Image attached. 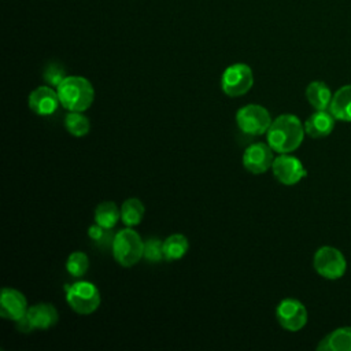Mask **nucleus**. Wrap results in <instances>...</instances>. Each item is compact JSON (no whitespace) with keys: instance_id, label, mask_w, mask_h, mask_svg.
<instances>
[{"instance_id":"nucleus-7","label":"nucleus","mask_w":351,"mask_h":351,"mask_svg":"<svg viewBox=\"0 0 351 351\" xmlns=\"http://www.w3.org/2000/svg\"><path fill=\"white\" fill-rule=\"evenodd\" d=\"M254 85V73L245 63H233L225 69L221 78V88L229 97L245 95Z\"/></svg>"},{"instance_id":"nucleus-5","label":"nucleus","mask_w":351,"mask_h":351,"mask_svg":"<svg viewBox=\"0 0 351 351\" xmlns=\"http://www.w3.org/2000/svg\"><path fill=\"white\" fill-rule=\"evenodd\" d=\"M271 122L273 119L269 111L261 104H247L236 112L237 128L250 136L266 134Z\"/></svg>"},{"instance_id":"nucleus-4","label":"nucleus","mask_w":351,"mask_h":351,"mask_svg":"<svg viewBox=\"0 0 351 351\" xmlns=\"http://www.w3.org/2000/svg\"><path fill=\"white\" fill-rule=\"evenodd\" d=\"M66 300L73 311L77 314H92L100 306V292L90 281H75L64 285Z\"/></svg>"},{"instance_id":"nucleus-3","label":"nucleus","mask_w":351,"mask_h":351,"mask_svg":"<svg viewBox=\"0 0 351 351\" xmlns=\"http://www.w3.org/2000/svg\"><path fill=\"white\" fill-rule=\"evenodd\" d=\"M112 256L123 267H132L144 256V241L130 226L115 233L112 241Z\"/></svg>"},{"instance_id":"nucleus-12","label":"nucleus","mask_w":351,"mask_h":351,"mask_svg":"<svg viewBox=\"0 0 351 351\" xmlns=\"http://www.w3.org/2000/svg\"><path fill=\"white\" fill-rule=\"evenodd\" d=\"M27 308V300L22 292L15 288H3L0 296L1 318L16 322L26 315Z\"/></svg>"},{"instance_id":"nucleus-8","label":"nucleus","mask_w":351,"mask_h":351,"mask_svg":"<svg viewBox=\"0 0 351 351\" xmlns=\"http://www.w3.org/2000/svg\"><path fill=\"white\" fill-rule=\"evenodd\" d=\"M58 319V310L51 303H37L30 306L26 315L16 321V326L21 332H32L34 329L47 330L56 325Z\"/></svg>"},{"instance_id":"nucleus-18","label":"nucleus","mask_w":351,"mask_h":351,"mask_svg":"<svg viewBox=\"0 0 351 351\" xmlns=\"http://www.w3.org/2000/svg\"><path fill=\"white\" fill-rule=\"evenodd\" d=\"M144 211H145V207L140 199L129 197L121 206V221L126 226L133 228L143 221Z\"/></svg>"},{"instance_id":"nucleus-14","label":"nucleus","mask_w":351,"mask_h":351,"mask_svg":"<svg viewBox=\"0 0 351 351\" xmlns=\"http://www.w3.org/2000/svg\"><path fill=\"white\" fill-rule=\"evenodd\" d=\"M336 118L329 110H315L304 122V132L313 138H322L332 133Z\"/></svg>"},{"instance_id":"nucleus-24","label":"nucleus","mask_w":351,"mask_h":351,"mask_svg":"<svg viewBox=\"0 0 351 351\" xmlns=\"http://www.w3.org/2000/svg\"><path fill=\"white\" fill-rule=\"evenodd\" d=\"M144 258L149 262H159L165 258L163 241L158 237H151L144 241Z\"/></svg>"},{"instance_id":"nucleus-20","label":"nucleus","mask_w":351,"mask_h":351,"mask_svg":"<svg viewBox=\"0 0 351 351\" xmlns=\"http://www.w3.org/2000/svg\"><path fill=\"white\" fill-rule=\"evenodd\" d=\"M121 219V208L114 202H101L95 210V222L112 229Z\"/></svg>"},{"instance_id":"nucleus-25","label":"nucleus","mask_w":351,"mask_h":351,"mask_svg":"<svg viewBox=\"0 0 351 351\" xmlns=\"http://www.w3.org/2000/svg\"><path fill=\"white\" fill-rule=\"evenodd\" d=\"M44 80L48 82L49 86H58L67 75L66 70L59 63H51L44 70Z\"/></svg>"},{"instance_id":"nucleus-1","label":"nucleus","mask_w":351,"mask_h":351,"mask_svg":"<svg viewBox=\"0 0 351 351\" xmlns=\"http://www.w3.org/2000/svg\"><path fill=\"white\" fill-rule=\"evenodd\" d=\"M304 134V125L296 115L282 114L267 129L266 143L277 154H291L300 147Z\"/></svg>"},{"instance_id":"nucleus-9","label":"nucleus","mask_w":351,"mask_h":351,"mask_svg":"<svg viewBox=\"0 0 351 351\" xmlns=\"http://www.w3.org/2000/svg\"><path fill=\"white\" fill-rule=\"evenodd\" d=\"M276 317L278 324L288 332H298L307 324V310L304 304L293 298L282 299L278 303Z\"/></svg>"},{"instance_id":"nucleus-11","label":"nucleus","mask_w":351,"mask_h":351,"mask_svg":"<svg viewBox=\"0 0 351 351\" xmlns=\"http://www.w3.org/2000/svg\"><path fill=\"white\" fill-rule=\"evenodd\" d=\"M274 156L273 149L267 143H252L243 154V166L251 174H262L271 169Z\"/></svg>"},{"instance_id":"nucleus-10","label":"nucleus","mask_w":351,"mask_h":351,"mask_svg":"<svg viewBox=\"0 0 351 351\" xmlns=\"http://www.w3.org/2000/svg\"><path fill=\"white\" fill-rule=\"evenodd\" d=\"M274 178L284 185H295L307 176L303 163L289 154H280L274 158L271 165Z\"/></svg>"},{"instance_id":"nucleus-19","label":"nucleus","mask_w":351,"mask_h":351,"mask_svg":"<svg viewBox=\"0 0 351 351\" xmlns=\"http://www.w3.org/2000/svg\"><path fill=\"white\" fill-rule=\"evenodd\" d=\"M188 250H189V241L181 233L170 234L163 241L165 259H167V261L181 259L188 252Z\"/></svg>"},{"instance_id":"nucleus-23","label":"nucleus","mask_w":351,"mask_h":351,"mask_svg":"<svg viewBox=\"0 0 351 351\" xmlns=\"http://www.w3.org/2000/svg\"><path fill=\"white\" fill-rule=\"evenodd\" d=\"M88 236L90 237V240L97 244L100 248H111L112 247V241L115 237V233L111 232V229L104 228L99 223H93L88 228Z\"/></svg>"},{"instance_id":"nucleus-16","label":"nucleus","mask_w":351,"mask_h":351,"mask_svg":"<svg viewBox=\"0 0 351 351\" xmlns=\"http://www.w3.org/2000/svg\"><path fill=\"white\" fill-rule=\"evenodd\" d=\"M319 351H351V326H341L328 333L317 346Z\"/></svg>"},{"instance_id":"nucleus-13","label":"nucleus","mask_w":351,"mask_h":351,"mask_svg":"<svg viewBox=\"0 0 351 351\" xmlns=\"http://www.w3.org/2000/svg\"><path fill=\"white\" fill-rule=\"evenodd\" d=\"M29 108L41 117H48L58 110L60 104L56 89L48 85H41L30 92L27 99Z\"/></svg>"},{"instance_id":"nucleus-21","label":"nucleus","mask_w":351,"mask_h":351,"mask_svg":"<svg viewBox=\"0 0 351 351\" xmlns=\"http://www.w3.org/2000/svg\"><path fill=\"white\" fill-rule=\"evenodd\" d=\"M64 128L74 137H84L90 130L89 119L81 111H69L64 117Z\"/></svg>"},{"instance_id":"nucleus-22","label":"nucleus","mask_w":351,"mask_h":351,"mask_svg":"<svg viewBox=\"0 0 351 351\" xmlns=\"http://www.w3.org/2000/svg\"><path fill=\"white\" fill-rule=\"evenodd\" d=\"M89 267V258L82 251H74L66 261V269L73 277H81Z\"/></svg>"},{"instance_id":"nucleus-15","label":"nucleus","mask_w":351,"mask_h":351,"mask_svg":"<svg viewBox=\"0 0 351 351\" xmlns=\"http://www.w3.org/2000/svg\"><path fill=\"white\" fill-rule=\"evenodd\" d=\"M328 110L336 121L351 122V84L339 88L333 93Z\"/></svg>"},{"instance_id":"nucleus-2","label":"nucleus","mask_w":351,"mask_h":351,"mask_svg":"<svg viewBox=\"0 0 351 351\" xmlns=\"http://www.w3.org/2000/svg\"><path fill=\"white\" fill-rule=\"evenodd\" d=\"M60 106L69 111L84 112L90 107L95 99V89L89 80L81 75H67L58 86Z\"/></svg>"},{"instance_id":"nucleus-17","label":"nucleus","mask_w":351,"mask_h":351,"mask_svg":"<svg viewBox=\"0 0 351 351\" xmlns=\"http://www.w3.org/2000/svg\"><path fill=\"white\" fill-rule=\"evenodd\" d=\"M333 93L322 81H313L306 88V99L315 110H328Z\"/></svg>"},{"instance_id":"nucleus-6","label":"nucleus","mask_w":351,"mask_h":351,"mask_svg":"<svg viewBox=\"0 0 351 351\" xmlns=\"http://www.w3.org/2000/svg\"><path fill=\"white\" fill-rule=\"evenodd\" d=\"M313 266L321 277L326 280H337L344 276L347 270V261L340 250L324 245L315 251Z\"/></svg>"}]
</instances>
